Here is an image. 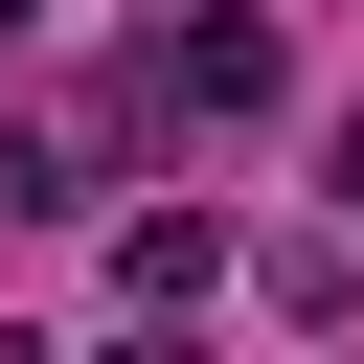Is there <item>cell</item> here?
Segmentation results:
<instances>
[{"mask_svg": "<svg viewBox=\"0 0 364 364\" xmlns=\"http://www.w3.org/2000/svg\"><path fill=\"white\" fill-rule=\"evenodd\" d=\"M136 91H159V114H205V136H250V114H273V91H296V46H273V0H182V23H159V68H136Z\"/></svg>", "mask_w": 364, "mask_h": 364, "instance_id": "cell-1", "label": "cell"}, {"mask_svg": "<svg viewBox=\"0 0 364 364\" xmlns=\"http://www.w3.org/2000/svg\"><path fill=\"white\" fill-rule=\"evenodd\" d=\"M205 296H228V228L205 205H136L114 228V318H205Z\"/></svg>", "mask_w": 364, "mask_h": 364, "instance_id": "cell-2", "label": "cell"}, {"mask_svg": "<svg viewBox=\"0 0 364 364\" xmlns=\"http://www.w3.org/2000/svg\"><path fill=\"white\" fill-rule=\"evenodd\" d=\"M68 205H114V136H23L0 114V228H68Z\"/></svg>", "mask_w": 364, "mask_h": 364, "instance_id": "cell-3", "label": "cell"}, {"mask_svg": "<svg viewBox=\"0 0 364 364\" xmlns=\"http://www.w3.org/2000/svg\"><path fill=\"white\" fill-rule=\"evenodd\" d=\"M0 46H46V0H0Z\"/></svg>", "mask_w": 364, "mask_h": 364, "instance_id": "cell-4", "label": "cell"}, {"mask_svg": "<svg viewBox=\"0 0 364 364\" xmlns=\"http://www.w3.org/2000/svg\"><path fill=\"white\" fill-rule=\"evenodd\" d=\"M341 182H364V114H341Z\"/></svg>", "mask_w": 364, "mask_h": 364, "instance_id": "cell-5", "label": "cell"}]
</instances>
